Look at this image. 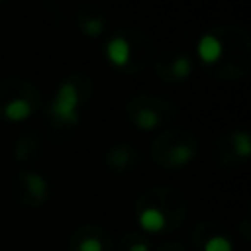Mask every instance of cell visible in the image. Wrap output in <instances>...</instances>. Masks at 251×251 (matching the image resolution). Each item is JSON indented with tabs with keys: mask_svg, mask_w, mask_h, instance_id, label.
<instances>
[{
	"mask_svg": "<svg viewBox=\"0 0 251 251\" xmlns=\"http://www.w3.org/2000/svg\"><path fill=\"white\" fill-rule=\"evenodd\" d=\"M190 71H192V65H190V59H186V57H178V59L173 63V75H175L178 80L186 78V76L190 75Z\"/></svg>",
	"mask_w": 251,
	"mask_h": 251,
	"instance_id": "cell-9",
	"label": "cell"
},
{
	"mask_svg": "<svg viewBox=\"0 0 251 251\" xmlns=\"http://www.w3.org/2000/svg\"><path fill=\"white\" fill-rule=\"evenodd\" d=\"M190 159H192V149L186 147V145H178V147H175V149L171 151V163H173L175 167H180V165L188 163Z\"/></svg>",
	"mask_w": 251,
	"mask_h": 251,
	"instance_id": "cell-7",
	"label": "cell"
},
{
	"mask_svg": "<svg viewBox=\"0 0 251 251\" xmlns=\"http://www.w3.org/2000/svg\"><path fill=\"white\" fill-rule=\"evenodd\" d=\"M129 251H149V247L145 243H135V245H131Z\"/></svg>",
	"mask_w": 251,
	"mask_h": 251,
	"instance_id": "cell-14",
	"label": "cell"
},
{
	"mask_svg": "<svg viewBox=\"0 0 251 251\" xmlns=\"http://www.w3.org/2000/svg\"><path fill=\"white\" fill-rule=\"evenodd\" d=\"M167 224V218L161 210L157 208H145L141 214H139V226L145 229V231H151V233H157L165 227Z\"/></svg>",
	"mask_w": 251,
	"mask_h": 251,
	"instance_id": "cell-4",
	"label": "cell"
},
{
	"mask_svg": "<svg viewBox=\"0 0 251 251\" xmlns=\"http://www.w3.org/2000/svg\"><path fill=\"white\" fill-rule=\"evenodd\" d=\"M135 124H137L139 129H153L159 124V116L153 110H141L135 116Z\"/></svg>",
	"mask_w": 251,
	"mask_h": 251,
	"instance_id": "cell-6",
	"label": "cell"
},
{
	"mask_svg": "<svg viewBox=\"0 0 251 251\" xmlns=\"http://www.w3.org/2000/svg\"><path fill=\"white\" fill-rule=\"evenodd\" d=\"M196 51H198V57H200L204 63L212 65V63H216V61L222 57V43H220V39H218L216 35L208 33V35H202V37H200Z\"/></svg>",
	"mask_w": 251,
	"mask_h": 251,
	"instance_id": "cell-3",
	"label": "cell"
},
{
	"mask_svg": "<svg viewBox=\"0 0 251 251\" xmlns=\"http://www.w3.org/2000/svg\"><path fill=\"white\" fill-rule=\"evenodd\" d=\"M102 29H104V24H102L100 18H90V20H86V22L82 24V31H84L88 37H96V35H100Z\"/></svg>",
	"mask_w": 251,
	"mask_h": 251,
	"instance_id": "cell-11",
	"label": "cell"
},
{
	"mask_svg": "<svg viewBox=\"0 0 251 251\" xmlns=\"http://www.w3.org/2000/svg\"><path fill=\"white\" fill-rule=\"evenodd\" d=\"M204 251H233V247H231V243H229L227 237H224V235H214V237H210V239L206 241Z\"/></svg>",
	"mask_w": 251,
	"mask_h": 251,
	"instance_id": "cell-8",
	"label": "cell"
},
{
	"mask_svg": "<svg viewBox=\"0 0 251 251\" xmlns=\"http://www.w3.org/2000/svg\"><path fill=\"white\" fill-rule=\"evenodd\" d=\"M31 114V104L25 98H14L4 106V116L10 122H22Z\"/></svg>",
	"mask_w": 251,
	"mask_h": 251,
	"instance_id": "cell-5",
	"label": "cell"
},
{
	"mask_svg": "<svg viewBox=\"0 0 251 251\" xmlns=\"http://www.w3.org/2000/svg\"><path fill=\"white\" fill-rule=\"evenodd\" d=\"M233 145H235V149L239 151L241 157H247V155H249L251 141H249V135H247L245 131H239V133L233 135Z\"/></svg>",
	"mask_w": 251,
	"mask_h": 251,
	"instance_id": "cell-10",
	"label": "cell"
},
{
	"mask_svg": "<svg viewBox=\"0 0 251 251\" xmlns=\"http://www.w3.org/2000/svg\"><path fill=\"white\" fill-rule=\"evenodd\" d=\"M129 55H131V49H129V43L124 37L116 35V37H112L108 41V45H106V57H108V61L112 65H116V67L127 65Z\"/></svg>",
	"mask_w": 251,
	"mask_h": 251,
	"instance_id": "cell-2",
	"label": "cell"
},
{
	"mask_svg": "<svg viewBox=\"0 0 251 251\" xmlns=\"http://www.w3.org/2000/svg\"><path fill=\"white\" fill-rule=\"evenodd\" d=\"M78 251H104V245L96 237H86V239L80 241Z\"/></svg>",
	"mask_w": 251,
	"mask_h": 251,
	"instance_id": "cell-13",
	"label": "cell"
},
{
	"mask_svg": "<svg viewBox=\"0 0 251 251\" xmlns=\"http://www.w3.org/2000/svg\"><path fill=\"white\" fill-rule=\"evenodd\" d=\"M76 104H78V92L73 82H63L53 98L51 114L63 122V124H75L76 122Z\"/></svg>",
	"mask_w": 251,
	"mask_h": 251,
	"instance_id": "cell-1",
	"label": "cell"
},
{
	"mask_svg": "<svg viewBox=\"0 0 251 251\" xmlns=\"http://www.w3.org/2000/svg\"><path fill=\"white\" fill-rule=\"evenodd\" d=\"M27 184H29V190L37 196H43L45 194V180L37 175H29L27 176Z\"/></svg>",
	"mask_w": 251,
	"mask_h": 251,
	"instance_id": "cell-12",
	"label": "cell"
}]
</instances>
